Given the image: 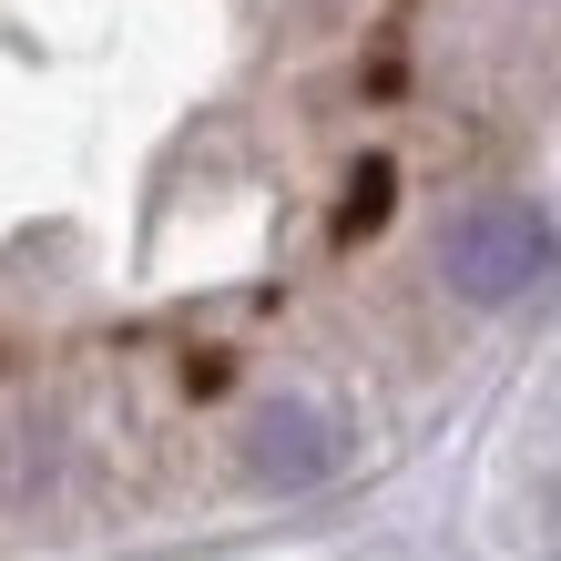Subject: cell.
Listing matches in <instances>:
<instances>
[{"instance_id": "obj_1", "label": "cell", "mask_w": 561, "mask_h": 561, "mask_svg": "<svg viewBox=\"0 0 561 561\" xmlns=\"http://www.w3.org/2000/svg\"><path fill=\"white\" fill-rule=\"evenodd\" d=\"M439 276H449V296H470V307H520V296H541L561 276V225L531 194H480L470 215H449Z\"/></svg>"}, {"instance_id": "obj_3", "label": "cell", "mask_w": 561, "mask_h": 561, "mask_svg": "<svg viewBox=\"0 0 561 561\" xmlns=\"http://www.w3.org/2000/svg\"><path fill=\"white\" fill-rule=\"evenodd\" d=\"M378 215H388V163H368V174H357V205H347V236H368Z\"/></svg>"}, {"instance_id": "obj_2", "label": "cell", "mask_w": 561, "mask_h": 561, "mask_svg": "<svg viewBox=\"0 0 561 561\" xmlns=\"http://www.w3.org/2000/svg\"><path fill=\"white\" fill-rule=\"evenodd\" d=\"M337 419H327L317 399H266L245 419V480L255 490H317L327 470H337Z\"/></svg>"}]
</instances>
